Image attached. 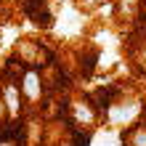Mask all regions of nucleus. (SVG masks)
Masks as SVG:
<instances>
[{"mask_svg":"<svg viewBox=\"0 0 146 146\" xmlns=\"http://www.w3.org/2000/svg\"><path fill=\"white\" fill-rule=\"evenodd\" d=\"M40 77L35 72H27V77H24V93H27V98L29 101H37L40 98Z\"/></svg>","mask_w":146,"mask_h":146,"instance_id":"1","label":"nucleus"}]
</instances>
